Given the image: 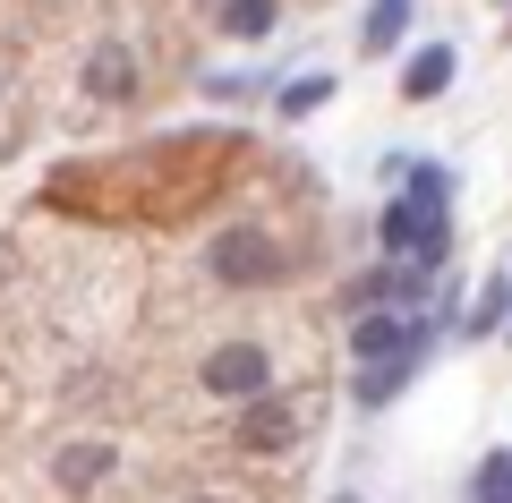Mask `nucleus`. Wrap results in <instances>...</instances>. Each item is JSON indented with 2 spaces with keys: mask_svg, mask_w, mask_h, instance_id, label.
<instances>
[{
  "mask_svg": "<svg viewBox=\"0 0 512 503\" xmlns=\"http://www.w3.org/2000/svg\"><path fill=\"white\" fill-rule=\"evenodd\" d=\"M60 478H69V486H86V478H103V452H60Z\"/></svg>",
  "mask_w": 512,
  "mask_h": 503,
  "instance_id": "obj_12",
  "label": "nucleus"
},
{
  "mask_svg": "<svg viewBox=\"0 0 512 503\" xmlns=\"http://www.w3.org/2000/svg\"><path fill=\"white\" fill-rule=\"evenodd\" d=\"M188 503H214V495H188Z\"/></svg>",
  "mask_w": 512,
  "mask_h": 503,
  "instance_id": "obj_13",
  "label": "nucleus"
},
{
  "mask_svg": "<svg viewBox=\"0 0 512 503\" xmlns=\"http://www.w3.org/2000/svg\"><path fill=\"white\" fill-rule=\"evenodd\" d=\"M444 214H453V180H444L436 162H419V171H402V197L376 214V239L402 256V265L436 273L444 248H453V222H444Z\"/></svg>",
  "mask_w": 512,
  "mask_h": 503,
  "instance_id": "obj_1",
  "label": "nucleus"
},
{
  "mask_svg": "<svg viewBox=\"0 0 512 503\" xmlns=\"http://www.w3.org/2000/svg\"><path fill=\"white\" fill-rule=\"evenodd\" d=\"M410 35V0H367V26H359V52H393Z\"/></svg>",
  "mask_w": 512,
  "mask_h": 503,
  "instance_id": "obj_5",
  "label": "nucleus"
},
{
  "mask_svg": "<svg viewBox=\"0 0 512 503\" xmlns=\"http://www.w3.org/2000/svg\"><path fill=\"white\" fill-rule=\"evenodd\" d=\"M453 69H461V52H453V43H427V52H410L402 94H410V103H436V94L453 86Z\"/></svg>",
  "mask_w": 512,
  "mask_h": 503,
  "instance_id": "obj_4",
  "label": "nucleus"
},
{
  "mask_svg": "<svg viewBox=\"0 0 512 503\" xmlns=\"http://www.w3.org/2000/svg\"><path fill=\"white\" fill-rule=\"evenodd\" d=\"M333 103V77H299V86H282V120H308V111Z\"/></svg>",
  "mask_w": 512,
  "mask_h": 503,
  "instance_id": "obj_11",
  "label": "nucleus"
},
{
  "mask_svg": "<svg viewBox=\"0 0 512 503\" xmlns=\"http://www.w3.org/2000/svg\"><path fill=\"white\" fill-rule=\"evenodd\" d=\"M504 316H512V273H495V282L478 290V307H470V316H461V333H495V324H504Z\"/></svg>",
  "mask_w": 512,
  "mask_h": 503,
  "instance_id": "obj_8",
  "label": "nucleus"
},
{
  "mask_svg": "<svg viewBox=\"0 0 512 503\" xmlns=\"http://www.w3.org/2000/svg\"><path fill=\"white\" fill-rule=\"evenodd\" d=\"M470 503H512V444L478 461V478H470Z\"/></svg>",
  "mask_w": 512,
  "mask_h": 503,
  "instance_id": "obj_9",
  "label": "nucleus"
},
{
  "mask_svg": "<svg viewBox=\"0 0 512 503\" xmlns=\"http://www.w3.org/2000/svg\"><path fill=\"white\" fill-rule=\"evenodd\" d=\"M205 384H214V393H265V384H274V359L248 350V342H231V350L205 359Z\"/></svg>",
  "mask_w": 512,
  "mask_h": 503,
  "instance_id": "obj_3",
  "label": "nucleus"
},
{
  "mask_svg": "<svg viewBox=\"0 0 512 503\" xmlns=\"http://www.w3.org/2000/svg\"><path fill=\"white\" fill-rule=\"evenodd\" d=\"M214 273H222L231 290L274 282V273H282V248H274L265 231H256V222H239V231H222V239H214Z\"/></svg>",
  "mask_w": 512,
  "mask_h": 503,
  "instance_id": "obj_2",
  "label": "nucleus"
},
{
  "mask_svg": "<svg viewBox=\"0 0 512 503\" xmlns=\"http://www.w3.org/2000/svg\"><path fill=\"white\" fill-rule=\"evenodd\" d=\"M291 435H299V418L282 410V401H256V410H248V452H282Z\"/></svg>",
  "mask_w": 512,
  "mask_h": 503,
  "instance_id": "obj_7",
  "label": "nucleus"
},
{
  "mask_svg": "<svg viewBox=\"0 0 512 503\" xmlns=\"http://www.w3.org/2000/svg\"><path fill=\"white\" fill-rule=\"evenodd\" d=\"M86 77H94V94H103V103H120V94H137V60H128L120 43H103Z\"/></svg>",
  "mask_w": 512,
  "mask_h": 503,
  "instance_id": "obj_6",
  "label": "nucleus"
},
{
  "mask_svg": "<svg viewBox=\"0 0 512 503\" xmlns=\"http://www.w3.org/2000/svg\"><path fill=\"white\" fill-rule=\"evenodd\" d=\"M274 26V0H222V35H239V43H256Z\"/></svg>",
  "mask_w": 512,
  "mask_h": 503,
  "instance_id": "obj_10",
  "label": "nucleus"
}]
</instances>
